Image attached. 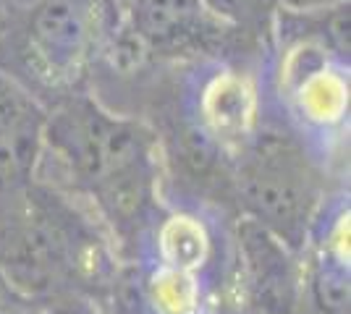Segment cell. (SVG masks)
<instances>
[{
  "instance_id": "4fadbf2b",
  "label": "cell",
  "mask_w": 351,
  "mask_h": 314,
  "mask_svg": "<svg viewBox=\"0 0 351 314\" xmlns=\"http://www.w3.org/2000/svg\"><path fill=\"white\" fill-rule=\"evenodd\" d=\"M24 3H27V0H0V37L8 31L11 21L16 18L19 8H21Z\"/></svg>"
},
{
  "instance_id": "8fae6325",
  "label": "cell",
  "mask_w": 351,
  "mask_h": 314,
  "mask_svg": "<svg viewBox=\"0 0 351 314\" xmlns=\"http://www.w3.org/2000/svg\"><path fill=\"white\" fill-rule=\"evenodd\" d=\"M270 3L276 11H286V14H317V11L346 5L349 0H270Z\"/></svg>"
},
{
  "instance_id": "3957f363",
  "label": "cell",
  "mask_w": 351,
  "mask_h": 314,
  "mask_svg": "<svg viewBox=\"0 0 351 314\" xmlns=\"http://www.w3.org/2000/svg\"><path fill=\"white\" fill-rule=\"evenodd\" d=\"M113 241L82 202L32 181L0 196V280L16 299L53 306L118 283Z\"/></svg>"
},
{
  "instance_id": "8992f818",
  "label": "cell",
  "mask_w": 351,
  "mask_h": 314,
  "mask_svg": "<svg viewBox=\"0 0 351 314\" xmlns=\"http://www.w3.org/2000/svg\"><path fill=\"white\" fill-rule=\"evenodd\" d=\"M121 18L158 66L263 53L257 42L210 14L202 0H129L121 5Z\"/></svg>"
},
{
  "instance_id": "7c38bea8",
  "label": "cell",
  "mask_w": 351,
  "mask_h": 314,
  "mask_svg": "<svg viewBox=\"0 0 351 314\" xmlns=\"http://www.w3.org/2000/svg\"><path fill=\"white\" fill-rule=\"evenodd\" d=\"M0 314H63V312L50 309V306H43V304H32V301L11 296L8 301L0 304Z\"/></svg>"
},
{
  "instance_id": "2e32d148",
  "label": "cell",
  "mask_w": 351,
  "mask_h": 314,
  "mask_svg": "<svg viewBox=\"0 0 351 314\" xmlns=\"http://www.w3.org/2000/svg\"><path fill=\"white\" fill-rule=\"evenodd\" d=\"M113 3H116V5H123V3H129V0H113Z\"/></svg>"
},
{
  "instance_id": "5bb4252c",
  "label": "cell",
  "mask_w": 351,
  "mask_h": 314,
  "mask_svg": "<svg viewBox=\"0 0 351 314\" xmlns=\"http://www.w3.org/2000/svg\"><path fill=\"white\" fill-rule=\"evenodd\" d=\"M228 314H270V312H265L260 306H252V304H244V301H234V306H231Z\"/></svg>"
},
{
  "instance_id": "30bf717a",
  "label": "cell",
  "mask_w": 351,
  "mask_h": 314,
  "mask_svg": "<svg viewBox=\"0 0 351 314\" xmlns=\"http://www.w3.org/2000/svg\"><path fill=\"white\" fill-rule=\"evenodd\" d=\"M213 16L263 47L273 24L276 8L270 0H202Z\"/></svg>"
},
{
  "instance_id": "9c48e42d",
  "label": "cell",
  "mask_w": 351,
  "mask_h": 314,
  "mask_svg": "<svg viewBox=\"0 0 351 314\" xmlns=\"http://www.w3.org/2000/svg\"><path fill=\"white\" fill-rule=\"evenodd\" d=\"M132 296L139 314H215L226 293L197 275L132 265Z\"/></svg>"
},
{
  "instance_id": "9a60e30c",
  "label": "cell",
  "mask_w": 351,
  "mask_h": 314,
  "mask_svg": "<svg viewBox=\"0 0 351 314\" xmlns=\"http://www.w3.org/2000/svg\"><path fill=\"white\" fill-rule=\"evenodd\" d=\"M11 296H14V293H11V291L5 288V283L0 280V304H3V301H8V299H11Z\"/></svg>"
},
{
  "instance_id": "277c9868",
  "label": "cell",
  "mask_w": 351,
  "mask_h": 314,
  "mask_svg": "<svg viewBox=\"0 0 351 314\" xmlns=\"http://www.w3.org/2000/svg\"><path fill=\"white\" fill-rule=\"evenodd\" d=\"M116 16L113 0H27L0 37V71L45 107L87 92L89 71Z\"/></svg>"
},
{
  "instance_id": "5b68a950",
  "label": "cell",
  "mask_w": 351,
  "mask_h": 314,
  "mask_svg": "<svg viewBox=\"0 0 351 314\" xmlns=\"http://www.w3.org/2000/svg\"><path fill=\"white\" fill-rule=\"evenodd\" d=\"M346 181L328 176L291 134L263 118L257 136L228 173V205L236 218L273 233L302 254L322 202Z\"/></svg>"
},
{
  "instance_id": "ba28073f",
  "label": "cell",
  "mask_w": 351,
  "mask_h": 314,
  "mask_svg": "<svg viewBox=\"0 0 351 314\" xmlns=\"http://www.w3.org/2000/svg\"><path fill=\"white\" fill-rule=\"evenodd\" d=\"M45 116L47 107L0 71V196L34 181Z\"/></svg>"
},
{
  "instance_id": "52a82bcc",
  "label": "cell",
  "mask_w": 351,
  "mask_h": 314,
  "mask_svg": "<svg viewBox=\"0 0 351 314\" xmlns=\"http://www.w3.org/2000/svg\"><path fill=\"white\" fill-rule=\"evenodd\" d=\"M236 301L270 314H299L304 306L302 254L273 233L236 218Z\"/></svg>"
},
{
  "instance_id": "6da1fadb",
  "label": "cell",
  "mask_w": 351,
  "mask_h": 314,
  "mask_svg": "<svg viewBox=\"0 0 351 314\" xmlns=\"http://www.w3.org/2000/svg\"><path fill=\"white\" fill-rule=\"evenodd\" d=\"M34 179L82 202L123 265L165 196L160 139L145 120L118 116L89 92H76L47 105Z\"/></svg>"
},
{
  "instance_id": "7a4b0ae2",
  "label": "cell",
  "mask_w": 351,
  "mask_h": 314,
  "mask_svg": "<svg viewBox=\"0 0 351 314\" xmlns=\"http://www.w3.org/2000/svg\"><path fill=\"white\" fill-rule=\"evenodd\" d=\"M349 3L317 14L276 11L257 63L263 118L336 181L349 173Z\"/></svg>"
},
{
  "instance_id": "e0dca14e",
  "label": "cell",
  "mask_w": 351,
  "mask_h": 314,
  "mask_svg": "<svg viewBox=\"0 0 351 314\" xmlns=\"http://www.w3.org/2000/svg\"><path fill=\"white\" fill-rule=\"evenodd\" d=\"M92 314H95V312H92Z\"/></svg>"
}]
</instances>
